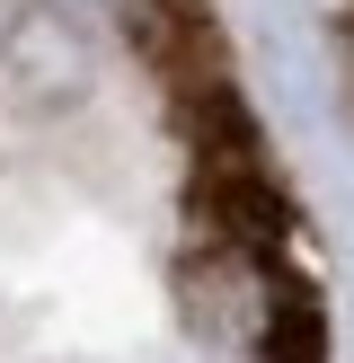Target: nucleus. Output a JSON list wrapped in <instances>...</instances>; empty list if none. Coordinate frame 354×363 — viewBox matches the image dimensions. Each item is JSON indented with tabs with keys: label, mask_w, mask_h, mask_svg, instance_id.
Wrapping results in <instances>:
<instances>
[{
	"label": "nucleus",
	"mask_w": 354,
	"mask_h": 363,
	"mask_svg": "<svg viewBox=\"0 0 354 363\" xmlns=\"http://www.w3.org/2000/svg\"><path fill=\"white\" fill-rule=\"evenodd\" d=\"M257 363H328V311H319L310 275L266 266V301H257Z\"/></svg>",
	"instance_id": "f257e3e1"
}]
</instances>
